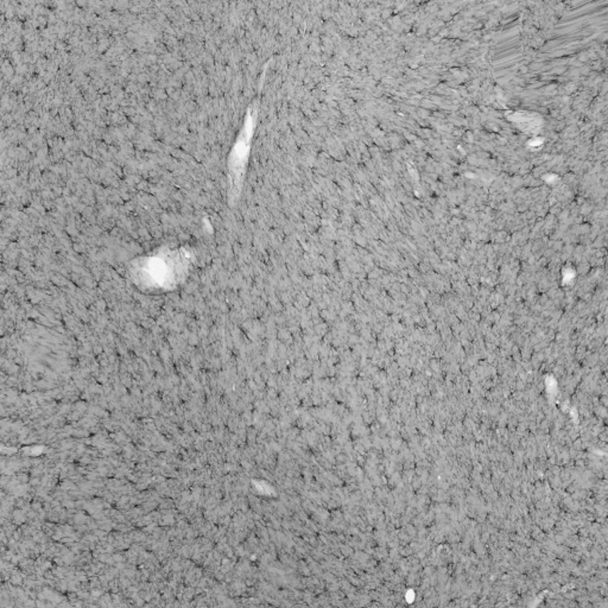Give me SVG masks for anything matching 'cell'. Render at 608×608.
Here are the masks:
<instances>
[{
  "label": "cell",
  "instance_id": "1",
  "mask_svg": "<svg viewBox=\"0 0 608 608\" xmlns=\"http://www.w3.org/2000/svg\"><path fill=\"white\" fill-rule=\"evenodd\" d=\"M250 124H245L243 132L240 134L239 141H237L236 148H233L231 155V173L236 174V182H239L240 174L244 173V168L246 163L247 155H249V146L247 139H250Z\"/></svg>",
  "mask_w": 608,
  "mask_h": 608
}]
</instances>
